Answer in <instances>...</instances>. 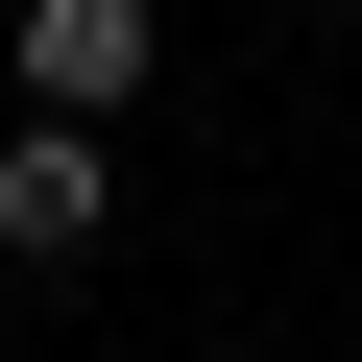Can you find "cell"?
Returning a JSON list of instances; mask_svg holds the SVG:
<instances>
[{"label":"cell","mask_w":362,"mask_h":362,"mask_svg":"<svg viewBox=\"0 0 362 362\" xmlns=\"http://www.w3.org/2000/svg\"><path fill=\"white\" fill-rule=\"evenodd\" d=\"M97 242H121V121L25 97L0 121V266H97Z\"/></svg>","instance_id":"6da1fadb"},{"label":"cell","mask_w":362,"mask_h":362,"mask_svg":"<svg viewBox=\"0 0 362 362\" xmlns=\"http://www.w3.org/2000/svg\"><path fill=\"white\" fill-rule=\"evenodd\" d=\"M169 73V0H25V97H73V121H121Z\"/></svg>","instance_id":"7a4b0ae2"},{"label":"cell","mask_w":362,"mask_h":362,"mask_svg":"<svg viewBox=\"0 0 362 362\" xmlns=\"http://www.w3.org/2000/svg\"><path fill=\"white\" fill-rule=\"evenodd\" d=\"M314 25H362V0H314Z\"/></svg>","instance_id":"3957f363"}]
</instances>
